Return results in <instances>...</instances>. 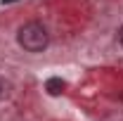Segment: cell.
<instances>
[{
  "mask_svg": "<svg viewBox=\"0 0 123 121\" xmlns=\"http://www.w3.org/2000/svg\"><path fill=\"white\" fill-rule=\"evenodd\" d=\"M17 40L26 52H43L47 47V43H50V36H47V29L40 21H29V24H24L19 29Z\"/></svg>",
  "mask_w": 123,
  "mask_h": 121,
  "instance_id": "6da1fadb",
  "label": "cell"
},
{
  "mask_svg": "<svg viewBox=\"0 0 123 121\" xmlns=\"http://www.w3.org/2000/svg\"><path fill=\"white\" fill-rule=\"evenodd\" d=\"M45 90L50 93V95H62V93H64V81H62V78H50L45 83Z\"/></svg>",
  "mask_w": 123,
  "mask_h": 121,
  "instance_id": "7a4b0ae2",
  "label": "cell"
},
{
  "mask_svg": "<svg viewBox=\"0 0 123 121\" xmlns=\"http://www.w3.org/2000/svg\"><path fill=\"white\" fill-rule=\"evenodd\" d=\"M118 40H121V45H123V26L118 29Z\"/></svg>",
  "mask_w": 123,
  "mask_h": 121,
  "instance_id": "3957f363",
  "label": "cell"
},
{
  "mask_svg": "<svg viewBox=\"0 0 123 121\" xmlns=\"http://www.w3.org/2000/svg\"><path fill=\"white\" fill-rule=\"evenodd\" d=\"M2 2H14V0H2Z\"/></svg>",
  "mask_w": 123,
  "mask_h": 121,
  "instance_id": "277c9868",
  "label": "cell"
}]
</instances>
